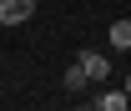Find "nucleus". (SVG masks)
Segmentation results:
<instances>
[{
    "label": "nucleus",
    "mask_w": 131,
    "mask_h": 111,
    "mask_svg": "<svg viewBox=\"0 0 131 111\" xmlns=\"http://www.w3.org/2000/svg\"><path fill=\"white\" fill-rule=\"evenodd\" d=\"M126 101H131L126 91H106V96H96V106H101V111H126Z\"/></svg>",
    "instance_id": "39448f33"
},
{
    "label": "nucleus",
    "mask_w": 131,
    "mask_h": 111,
    "mask_svg": "<svg viewBox=\"0 0 131 111\" xmlns=\"http://www.w3.org/2000/svg\"><path fill=\"white\" fill-rule=\"evenodd\" d=\"M111 46H116V51H131V20H126V15L111 20Z\"/></svg>",
    "instance_id": "7ed1b4c3"
},
{
    "label": "nucleus",
    "mask_w": 131,
    "mask_h": 111,
    "mask_svg": "<svg viewBox=\"0 0 131 111\" xmlns=\"http://www.w3.org/2000/svg\"><path fill=\"white\" fill-rule=\"evenodd\" d=\"M35 15V0H0V25H25Z\"/></svg>",
    "instance_id": "f257e3e1"
},
{
    "label": "nucleus",
    "mask_w": 131,
    "mask_h": 111,
    "mask_svg": "<svg viewBox=\"0 0 131 111\" xmlns=\"http://www.w3.org/2000/svg\"><path fill=\"white\" fill-rule=\"evenodd\" d=\"M86 86H91V76H86V66L76 61L71 71H66V91H86Z\"/></svg>",
    "instance_id": "20e7f679"
},
{
    "label": "nucleus",
    "mask_w": 131,
    "mask_h": 111,
    "mask_svg": "<svg viewBox=\"0 0 131 111\" xmlns=\"http://www.w3.org/2000/svg\"><path fill=\"white\" fill-rule=\"evenodd\" d=\"M81 66H86L91 81H106V76H111V61H106L101 51H81Z\"/></svg>",
    "instance_id": "f03ea898"
},
{
    "label": "nucleus",
    "mask_w": 131,
    "mask_h": 111,
    "mask_svg": "<svg viewBox=\"0 0 131 111\" xmlns=\"http://www.w3.org/2000/svg\"><path fill=\"white\" fill-rule=\"evenodd\" d=\"M121 91H126V96H131V76H126V81H121Z\"/></svg>",
    "instance_id": "423d86ee"
}]
</instances>
